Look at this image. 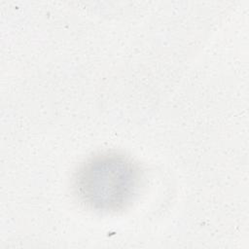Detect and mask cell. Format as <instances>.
<instances>
[{
  "instance_id": "6da1fadb",
  "label": "cell",
  "mask_w": 249,
  "mask_h": 249,
  "mask_svg": "<svg viewBox=\"0 0 249 249\" xmlns=\"http://www.w3.org/2000/svg\"><path fill=\"white\" fill-rule=\"evenodd\" d=\"M142 180V171L131 158L119 152H103L81 164L73 189L87 208L111 213L126 208L134 200Z\"/></svg>"
}]
</instances>
